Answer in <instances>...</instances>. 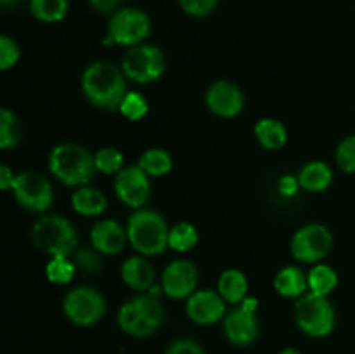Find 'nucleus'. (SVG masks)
<instances>
[{
  "label": "nucleus",
  "instance_id": "obj_9",
  "mask_svg": "<svg viewBox=\"0 0 355 354\" xmlns=\"http://www.w3.org/2000/svg\"><path fill=\"white\" fill-rule=\"evenodd\" d=\"M64 316L78 326H90L101 321L106 312V301L92 287H76L66 294L62 302Z\"/></svg>",
  "mask_w": 355,
  "mask_h": 354
},
{
  "label": "nucleus",
  "instance_id": "obj_39",
  "mask_svg": "<svg viewBox=\"0 0 355 354\" xmlns=\"http://www.w3.org/2000/svg\"><path fill=\"white\" fill-rule=\"evenodd\" d=\"M16 176L17 174H14L7 165L0 167V187H2V191H12Z\"/></svg>",
  "mask_w": 355,
  "mask_h": 354
},
{
  "label": "nucleus",
  "instance_id": "obj_1",
  "mask_svg": "<svg viewBox=\"0 0 355 354\" xmlns=\"http://www.w3.org/2000/svg\"><path fill=\"white\" fill-rule=\"evenodd\" d=\"M82 89L94 106L107 111H118L127 96L125 73L106 61H97L87 66L82 75Z\"/></svg>",
  "mask_w": 355,
  "mask_h": 354
},
{
  "label": "nucleus",
  "instance_id": "obj_7",
  "mask_svg": "<svg viewBox=\"0 0 355 354\" xmlns=\"http://www.w3.org/2000/svg\"><path fill=\"white\" fill-rule=\"evenodd\" d=\"M166 69L165 54L159 47L141 44L130 47L121 61V71L128 80L137 83H151L163 76Z\"/></svg>",
  "mask_w": 355,
  "mask_h": 354
},
{
  "label": "nucleus",
  "instance_id": "obj_12",
  "mask_svg": "<svg viewBox=\"0 0 355 354\" xmlns=\"http://www.w3.org/2000/svg\"><path fill=\"white\" fill-rule=\"evenodd\" d=\"M257 298L246 297L234 311L224 318V333L236 347H246L259 337V319L255 316Z\"/></svg>",
  "mask_w": 355,
  "mask_h": 354
},
{
  "label": "nucleus",
  "instance_id": "obj_26",
  "mask_svg": "<svg viewBox=\"0 0 355 354\" xmlns=\"http://www.w3.org/2000/svg\"><path fill=\"white\" fill-rule=\"evenodd\" d=\"M137 165L141 167L149 177H162L166 176V174L172 170L173 162L168 151H165V149L162 148H151L146 149V151L142 153Z\"/></svg>",
  "mask_w": 355,
  "mask_h": 354
},
{
  "label": "nucleus",
  "instance_id": "obj_25",
  "mask_svg": "<svg viewBox=\"0 0 355 354\" xmlns=\"http://www.w3.org/2000/svg\"><path fill=\"white\" fill-rule=\"evenodd\" d=\"M309 280V292L315 295H322V297H328L331 292H335V288L338 287V274L328 264H315L307 274Z\"/></svg>",
  "mask_w": 355,
  "mask_h": 354
},
{
  "label": "nucleus",
  "instance_id": "obj_13",
  "mask_svg": "<svg viewBox=\"0 0 355 354\" xmlns=\"http://www.w3.org/2000/svg\"><path fill=\"white\" fill-rule=\"evenodd\" d=\"M113 189L121 203L139 210L151 198V177L139 165H128L116 174Z\"/></svg>",
  "mask_w": 355,
  "mask_h": 354
},
{
  "label": "nucleus",
  "instance_id": "obj_4",
  "mask_svg": "<svg viewBox=\"0 0 355 354\" xmlns=\"http://www.w3.org/2000/svg\"><path fill=\"white\" fill-rule=\"evenodd\" d=\"M165 309L158 295L142 292L125 302L118 311V326L125 333L134 337H149L162 326Z\"/></svg>",
  "mask_w": 355,
  "mask_h": 354
},
{
  "label": "nucleus",
  "instance_id": "obj_30",
  "mask_svg": "<svg viewBox=\"0 0 355 354\" xmlns=\"http://www.w3.org/2000/svg\"><path fill=\"white\" fill-rule=\"evenodd\" d=\"M94 160H96V169L106 176H116L120 170L125 169V158L121 151L116 148H111V146L101 148L94 155Z\"/></svg>",
  "mask_w": 355,
  "mask_h": 354
},
{
  "label": "nucleus",
  "instance_id": "obj_11",
  "mask_svg": "<svg viewBox=\"0 0 355 354\" xmlns=\"http://www.w3.org/2000/svg\"><path fill=\"white\" fill-rule=\"evenodd\" d=\"M14 198L30 212H45L54 201V191L47 177L38 172H21L12 186Z\"/></svg>",
  "mask_w": 355,
  "mask_h": 354
},
{
  "label": "nucleus",
  "instance_id": "obj_36",
  "mask_svg": "<svg viewBox=\"0 0 355 354\" xmlns=\"http://www.w3.org/2000/svg\"><path fill=\"white\" fill-rule=\"evenodd\" d=\"M165 354H205L203 347L191 339H179L172 342Z\"/></svg>",
  "mask_w": 355,
  "mask_h": 354
},
{
  "label": "nucleus",
  "instance_id": "obj_19",
  "mask_svg": "<svg viewBox=\"0 0 355 354\" xmlns=\"http://www.w3.org/2000/svg\"><path fill=\"white\" fill-rule=\"evenodd\" d=\"M274 288L286 298H300L309 292L307 274L297 266L283 267L274 278Z\"/></svg>",
  "mask_w": 355,
  "mask_h": 354
},
{
  "label": "nucleus",
  "instance_id": "obj_2",
  "mask_svg": "<svg viewBox=\"0 0 355 354\" xmlns=\"http://www.w3.org/2000/svg\"><path fill=\"white\" fill-rule=\"evenodd\" d=\"M49 170L66 186H87L96 176V160L83 146L62 142L52 148L49 155Z\"/></svg>",
  "mask_w": 355,
  "mask_h": 354
},
{
  "label": "nucleus",
  "instance_id": "obj_27",
  "mask_svg": "<svg viewBox=\"0 0 355 354\" xmlns=\"http://www.w3.org/2000/svg\"><path fill=\"white\" fill-rule=\"evenodd\" d=\"M198 239H200L198 229L191 222H179L173 228H170L168 248L180 253L189 252L198 245Z\"/></svg>",
  "mask_w": 355,
  "mask_h": 354
},
{
  "label": "nucleus",
  "instance_id": "obj_16",
  "mask_svg": "<svg viewBox=\"0 0 355 354\" xmlns=\"http://www.w3.org/2000/svg\"><path fill=\"white\" fill-rule=\"evenodd\" d=\"M186 314L198 325H215L225 318V301L218 292L196 290L187 298Z\"/></svg>",
  "mask_w": 355,
  "mask_h": 354
},
{
  "label": "nucleus",
  "instance_id": "obj_21",
  "mask_svg": "<svg viewBox=\"0 0 355 354\" xmlns=\"http://www.w3.org/2000/svg\"><path fill=\"white\" fill-rule=\"evenodd\" d=\"M217 292L227 304L239 305L248 297V280L239 269H225L217 283Z\"/></svg>",
  "mask_w": 355,
  "mask_h": 354
},
{
  "label": "nucleus",
  "instance_id": "obj_5",
  "mask_svg": "<svg viewBox=\"0 0 355 354\" xmlns=\"http://www.w3.org/2000/svg\"><path fill=\"white\" fill-rule=\"evenodd\" d=\"M31 242L51 257H69L78 246V235L62 215H44L31 228Z\"/></svg>",
  "mask_w": 355,
  "mask_h": 354
},
{
  "label": "nucleus",
  "instance_id": "obj_10",
  "mask_svg": "<svg viewBox=\"0 0 355 354\" xmlns=\"http://www.w3.org/2000/svg\"><path fill=\"white\" fill-rule=\"evenodd\" d=\"M291 255L305 264H319L333 248V233L324 224H307L291 238Z\"/></svg>",
  "mask_w": 355,
  "mask_h": 354
},
{
  "label": "nucleus",
  "instance_id": "obj_33",
  "mask_svg": "<svg viewBox=\"0 0 355 354\" xmlns=\"http://www.w3.org/2000/svg\"><path fill=\"white\" fill-rule=\"evenodd\" d=\"M19 56L21 51L17 42L14 38L7 37V35H2L0 37V68L3 71L14 68L17 65V61H19Z\"/></svg>",
  "mask_w": 355,
  "mask_h": 354
},
{
  "label": "nucleus",
  "instance_id": "obj_38",
  "mask_svg": "<svg viewBox=\"0 0 355 354\" xmlns=\"http://www.w3.org/2000/svg\"><path fill=\"white\" fill-rule=\"evenodd\" d=\"M92 9H96L97 12H111V10H116L120 7V3L123 0H89Z\"/></svg>",
  "mask_w": 355,
  "mask_h": 354
},
{
  "label": "nucleus",
  "instance_id": "obj_22",
  "mask_svg": "<svg viewBox=\"0 0 355 354\" xmlns=\"http://www.w3.org/2000/svg\"><path fill=\"white\" fill-rule=\"evenodd\" d=\"M302 189L309 193H322L333 184V170L324 162H311L298 174Z\"/></svg>",
  "mask_w": 355,
  "mask_h": 354
},
{
  "label": "nucleus",
  "instance_id": "obj_8",
  "mask_svg": "<svg viewBox=\"0 0 355 354\" xmlns=\"http://www.w3.org/2000/svg\"><path fill=\"white\" fill-rule=\"evenodd\" d=\"M151 35V19L144 10L125 7L113 14L107 26V37L113 44L135 47L144 44L146 38Z\"/></svg>",
  "mask_w": 355,
  "mask_h": 354
},
{
  "label": "nucleus",
  "instance_id": "obj_32",
  "mask_svg": "<svg viewBox=\"0 0 355 354\" xmlns=\"http://www.w3.org/2000/svg\"><path fill=\"white\" fill-rule=\"evenodd\" d=\"M335 162L345 174H355V134L340 141L335 151Z\"/></svg>",
  "mask_w": 355,
  "mask_h": 354
},
{
  "label": "nucleus",
  "instance_id": "obj_24",
  "mask_svg": "<svg viewBox=\"0 0 355 354\" xmlns=\"http://www.w3.org/2000/svg\"><path fill=\"white\" fill-rule=\"evenodd\" d=\"M68 0H30V12L40 23H61L68 16Z\"/></svg>",
  "mask_w": 355,
  "mask_h": 354
},
{
  "label": "nucleus",
  "instance_id": "obj_34",
  "mask_svg": "<svg viewBox=\"0 0 355 354\" xmlns=\"http://www.w3.org/2000/svg\"><path fill=\"white\" fill-rule=\"evenodd\" d=\"M180 9L193 17L210 16L218 6V0H177Z\"/></svg>",
  "mask_w": 355,
  "mask_h": 354
},
{
  "label": "nucleus",
  "instance_id": "obj_23",
  "mask_svg": "<svg viewBox=\"0 0 355 354\" xmlns=\"http://www.w3.org/2000/svg\"><path fill=\"white\" fill-rule=\"evenodd\" d=\"M255 135L257 141L266 149L276 151L286 146L288 142V130L283 121L276 118H262L255 124Z\"/></svg>",
  "mask_w": 355,
  "mask_h": 354
},
{
  "label": "nucleus",
  "instance_id": "obj_31",
  "mask_svg": "<svg viewBox=\"0 0 355 354\" xmlns=\"http://www.w3.org/2000/svg\"><path fill=\"white\" fill-rule=\"evenodd\" d=\"M118 111L121 113V117H125L130 121H139L148 115L149 104L146 101V97L139 92H127V96L121 101Z\"/></svg>",
  "mask_w": 355,
  "mask_h": 354
},
{
  "label": "nucleus",
  "instance_id": "obj_6",
  "mask_svg": "<svg viewBox=\"0 0 355 354\" xmlns=\"http://www.w3.org/2000/svg\"><path fill=\"white\" fill-rule=\"evenodd\" d=\"M295 321L311 337H328L335 330V307L328 297L307 292L295 304Z\"/></svg>",
  "mask_w": 355,
  "mask_h": 354
},
{
  "label": "nucleus",
  "instance_id": "obj_15",
  "mask_svg": "<svg viewBox=\"0 0 355 354\" xmlns=\"http://www.w3.org/2000/svg\"><path fill=\"white\" fill-rule=\"evenodd\" d=\"M208 110L220 118H234L245 108V96L243 90L231 80H217L207 90Z\"/></svg>",
  "mask_w": 355,
  "mask_h": 354
},
{
  "label": "nucleus",
  "instance_id": "obj_14",
  "mask_svg": "<svg viewBox=\"0 0 355 354\" xmlns=\"http://www.w3.org/2000/svg\"><path fill=\"white\" fill-rule=\"evenodd\" d=\"M198 288V267L187 259L172 260L162 276V290L170 298H189Z\"/></svg>",
  "mask_w": 355,
  "mask_h": 354
},
{
  "label": "nucleus",
  "instance_id": "obj_29",
  "mask_svg": "<svg viewBox=\"0 0 355 354\" xmlns=\"http://www.w3.org/2000/svg\"><path fill=\"white\" fill-rule=\"evenodd\" d=\"M21 139V127L17 117L9 110L2 108L0 110V148L3 151L14 148Z\"/></svg>",
  "mask_w": 355,
  "mask_h": 354
},
{
  "label": "nucleus",
  "instance_id": "obj_35",
  "mask_svg": "<svg viewBox=\"0 0 355 354\" xmlns=\"http://www.w3.org/2000/svg\"><path fill=\"white\" fill-rule=\"evenodd\" d=\"M73 262L76 264V267L85 271V273H96V271L101 269L99 255H96L92 250H78L75 253V260Z\"/></svg>",
  "mask_w": 355,
  "mask_h": 354
},
{
  "label": "nucleus",
  "instance_id": "obj_17",
  "mask_svg": "<svg viewBox=\"0 0 355 354\" xmlns=\"http://www.w3.org/2000/svg\"><path fill=\"white\" fill-rule=\"evenodd\" d=\"M90 243L94 250L104 255H118L128 243L127 228L114 219H104L90 229Z\"/></svg>",
  "mask_w": 355,
  "mask_h": 354
},
{
  "label": "nucleus",
  "instance_id": "obj_3",
  "mask_svg": "<svg viewBox=\"0 0 355 354\" xmlns=\"http://www.w3.org/2000/svg\"><path fill=\"white\" fill-rule=\"evenodd\" d=\"M128 243L141 255H159L168 248L170 228L159 212L139 208L127 221Z\"/></svg>",
  "mask_w": 355,
  "mask_h": 354
},
{
  "label": "nucleus",
  "instance_id": "obj_18",
  "mask_svg": "<svg viewBox=\"0 0 355 354\" xmlns=\"http://www.w3.org/2000/svg\"><path fill=\"white\" fill-rule=\"evenodd\" d=\"M155 267L153 264L146 259L144 255L130 257L121 266V280L132 290L139 292H149L155 285Z\"/></svg>",
  "mask_w": 355,
  "mask_h": 354
},
{
  "label": "nucleus",
  "instance_id": "obj_20",
  "mask_svg": "<svg viewBox=\"0 0 355 354\" xmlns=\"http://www.w3.org/2000/svg\"><path fill=\"white\" fill-rule=\"evenodd\" d=\"M71 207L76 214L85 217H97L107 208V200L97 187L82 186L71 194Z\"/></svg>",
  "mask_w": 355,
  "mask_h": 354
},
{
  "label": "nucleus",
  "instance_id": "obj_41",
  "mask_svg": "<svg viewBox=\"0 0 355 354\" xmlns=\"http://www.w3.org/2000/svg\"><path fill=\"white\" fill-rule=\"evenodd\" d=\"M16 2H19V0H0V3H2L3 7H9V6H12V3H16Z\"/></svg>",
  "mask_w": 355,
  "mask_h": 354
},
{
  "label": "nucleus",
  "instance_id": "obj_37",
  "mask_svg": "<svg viewBox=\"0 0 355 354\" xmlns=\"http://www.w3.org/2000/svg\"><path fill=\"white\" fill-rule=\"evenodd\" d=\"M277 189H279V193L283 194V196L293 198L295 194L302 189L298 176H290V174L283 176L279 179V183H277Z\"/></svg>",
  "mask_w": 355,
  "mask_h": 354
},
{
  "label": "nucleus",
  "instance_id": "obj_40",
  "mask_svg": "<svg viewBox=\"0 0 355 354\" xmlns=\"http://www.w3.org/2000/svg\"><path fill=\"white\" fill-rule=\"evenodd\" d=\"M277 354H302V353L298 349H293V347H286V349H283L281 353H277Z\"/></svg>",
  "mask_w": 355,
  "mask_h": 354
},
{
  "label": "nucleus",
  "instance_id": "obj_28",
  "mask_svg": "<svg viewBox=\"0 0 355 354\" xmlns=\"http://www.w3.org/2000/svg\"><path fill=\"white\" fill-rule=\"evenodd\" d=\"M76 264L69 257H51L45 266V276L54 285H68L75 278Z\"/></svg>",
  "mask_w": 355,
  "mask_h": 354
}]
</instances>
